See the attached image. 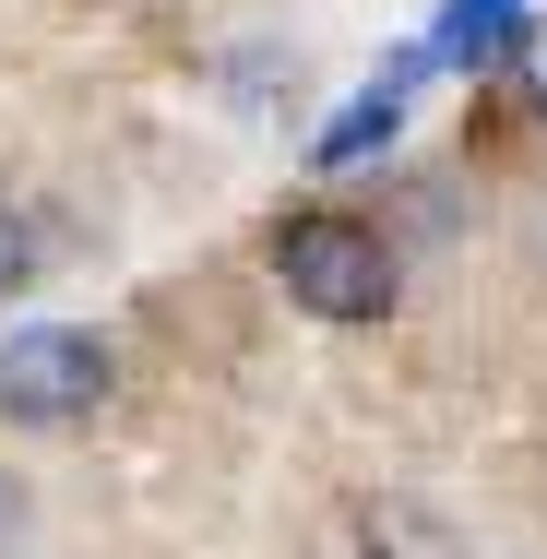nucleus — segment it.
Segmentation results:
<instances>
[{"mask_svg":"<svg viewBox=\"0 0 547 559\" xmlns=\"http://www.w3.org/2000/svg\"><path fill=\"white\" fill-rule=\"evenodd\" d=\"M12 286H24V226L0 215V298H12Z\"/></svg>","mask_w":547,"mask_h":559,"instance_id":"6","label":"nucleus"},{"mask_svg":"<svg viewBox=\"0 0 547 559\" xmlns=\"http://www.w3.org/2000/svg\"><path fill=\"white\" fill-rule=\"evenodd\" d=\"M429 72H440V60H429V36H417V48H393V60H381V72H369V84H357V96H345V108L322 119L310 167H322V179H345V167H369V155H381L393 131H405V96H417Z\"/></svg>","mask_w":547,"mask_h":559,"instance_id":"3","label":"nucleus"},{"mask_svg":"<svg viewBox=\"0 0 547 559\" xmlns=\"http://www.w3.org/2000/svg\"><path fill=\"white\" fill-rule=\"evenodd\" d=\"M119 357L108 334H84V322H24V334H0V417L12 429H84L96 405H108Z\"/></svg>","mask_w":547,"mask_h":559,"instance_id":"2","label":"nucleus"},{"mask_svg":"<svg viewBox=\"0 0 547 559\" xmlns=\"http://www.w3.org/2000/svg\"><path fill=\"white\" fill-rule=\"evenodd\" d=\"M512 84H524V96H536V119H547V12L524 24V48H512Z\"/></svg>","mask_w":547,"mask_h":559,"instance_id":"5","label":"nucleus"},{"mask_svg":"<svg viewBox=\"0 0 547 559\" xmlns=\"http://www.w3.org/2000/svg\"><path fill=\"white\" fill-rule=\"evenodd\" d=\"M262 262H274V286H286L310 322H333V334H357V322H381V310H393V250H381V226L333 215V203L274 215Z\"/></svg>","mask_w":547,"mask_h":559,"instance_id":"1","label":"nucleus"},{"mask_svg":"<svg viewBox=\"0 0 547 559\" xmlns=\"http://www.w3.org/2000/svg\"><path fill=\"white\" fill-rule=\"evenodd\" d=\"M524 24H536V0H440V24H429V60L440 72H512V48H524Z\"/></svg>","mask_w":547,"mask_h":559,"instance_id":"4","label":"nucleus"}]
</instances>
